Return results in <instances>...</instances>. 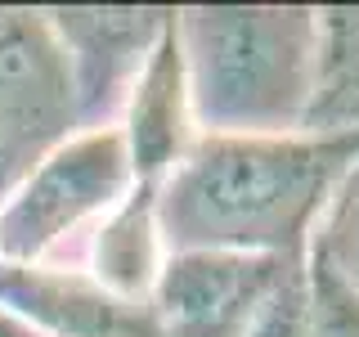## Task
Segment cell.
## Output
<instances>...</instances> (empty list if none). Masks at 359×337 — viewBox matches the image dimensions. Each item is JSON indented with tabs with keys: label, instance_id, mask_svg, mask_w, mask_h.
Returning a JSON list of instances; mask_svg holds the SVG:
<instances>
[{
	"label": "cell",
	"instance_id": "obj_15",
	"mask_svg": "<svg viewBox=\"0 0 359 337\" xmlns=\"http://www.w3.org/2000/svg\"><path fill=\"white\" fill-rule=\"evenodd\" d=\"M0 337H36V333H32L22 319H14V315H9L5 306H0Z\"/></svg>",
	"mask_w": 359,
	"mask_h": 337
},
{
	"label": "cell",
	"instance_id": "obj_13",
	"mask_svg": "<svg viewBox=\"0 0 359 337\" xmlns=\"http://www.w3.org/2000/svg\"><path fill=\"white\" fill-rule=\"evenodd\" d=\"M310 337H359V292L310 252Z\"/></svg>",
	"mask_w": 359,
	"mask_h": 337
},
{
	"label": "cell",
	"instance_id": "obj_8",
	"mask_svg": "<svg viewBox=\"0 0 359 337\" xmlns=\"http://www.w3.org/2000/svg\"><path fill=\"white\" fill-rule=\"evenodd\" d=\"M117 131L126 140L135 185H162L171 176V166L194 149L198 126H194V108H189L184 59H180V41H175V9L157 50L144 63V72L135 77L126 108L117 117Z\"/></svg>",
	"mask_w": 359,
	"mask_h": 337
},
{
	"label": "cell",
	"instance_id": "obj_11",
	"mask_svg": "<svg viewBox=\"0 0 359 337\" xmlns=\"http://www.w3.org/2000/svg\"><path fill=\"white\" fill-rule=\"evenodd\" d=\"M238 337H310V256L278 265Z\"/></svg>",
	"mask_w": 359,
	"mask_h": 337
},
{
	"label": "cell",
	"instance_id": "obj_6",
	"mask_svg": "<svg viewBox=\"0 0 359 337\" xmlns=\"http://www.w3.org/2000/svg\"><path fill=\"white\" fill-rule=\"evenodd\" d=\"M0 306L36 337H162L149 306L121 301L86 265L0 256Z\"/></svg>",
	"mask_w": 359,
	"mask_h": 337
},
{
	"label": "cell",
	"instance_id": "obj_14",
	"mask_svg": "<svg viewBox=\"0 0 359 337\" xmlns=\"http://www.w3.org/2000/svg\"><path fill=\"white\" fill-rule=\"evenodd\" d=\"M32 166H36V157H27L18 144H9L5 135H0V207L14 198V189L22 185V176H27Z\"/></svg>",
	"mask_w": 359,
	"mask_h": 337
},
{
	"label": "cell",
	"instance_id": "obj_9",
	"mask_svg": "<svg viewBox=\"0 0 359 337\" xmlns=\"http://www.w3.org/2000/svg\"><path fill=\"white\" fill-rule=\"evenodd\" d=\"M166 243L157 225V185H135L95 230L86 234V270L121 301L149 306L162 275Z\"/></svg>",
	"mask_w": 359,
	"mask_h": 337
},
{
	"label": "cell",
	"instance_id": "obj_2",
	"mask_svg": "<svg viewBox=\"0 0 359 337\" xmlns=\"http://www.w3.org/2000/svg\"><path fill=\"white\" fill-rule=\"evenodd\" d=\"M198 135L306 131L319 81V9L189 5L175 9Z\"/></svg>",
	"mask_w": 359,
	"mask_h": 337
},
{
	"label": "cell",
	"instance_id": "obj_5",
	"mask_svg": "<svg viewBox=\"0 0 359 337\" xmlns=\"http://www.w3.org/2000/svg\"><path fill=\"white\" fill-rule=\"evenodd\" d=\"M50 27L63 45L67 72L76 90V117L86 126H117L135 77L144 72L149 54L157 50L171 9H121V5H90V9H45Z\"/></svg>",
	"mask_w": 359,
	"mask_h": 337
},
{
	"label": "cell",
	"instance_id": "obj_7",
	"mask_svg": "<svg viewBox=\"0 0 359 337\" xmlns=\"http://www.w3.org/2000/svg\"><path fill=\"white\" fill-rule=\"evenodd\" d=\"M278 265V256L166 252L149 310L162 337H238Z\"/></svg>",
	"mask_w": 359,
	"mask_h": 337
},
{
	"label": "cell",
	"instance_id": "obj_3",
	"mask_svg": "<svg viewBox=\"0 0 359 337\" xmlns=\"http://www.w3.org/2000/svg\"><path fill=\"white\" fill-rule=\"evenodd\" d=\"M135 189L117 126H86L54 144L0 207L5 261H54L63 243L90 234Z\"/></svg>",
	"mask_w": 359,
	"mask_h": 337
},
{
	"label": "cell",
	"instance_id": "obj_12",
	"mask_svg": "<svg viewBox=\"0 0 359 337\" xmlns=\"http://www.w3.org/2000/svg\"><path fill=\"white\" fill-rule=\"evenodd\" d=\"M314 256L332 270L337 279H346L359 292V171L346 180V189L337 194L332 211L323 216L319 234H314Z\"/></svg>",
	"mask_w": 359,
	"mask_h": 337
},
{
	"label": "cell",
	"instance_id": "obj_10",
	"mask_svg": "<svg viewBox=\"0 0 359 337\" xmlns=\"http://www.w3.org/2000/svg\"><path fill=\"white\" fill-rule=\"evenodd\" d=\"M306 131H359V9H319V81Z\"/></svg>",
	"mask_w": 359,
	"mask_h": 337
},
{
	"label": "cell",
	"instance_id": "obj_4",
	"mask_svg": "<svg viewBox=\"0 0 359 337\" xmlns=\"http://www.w3.org/2000/svg\"><path fill=\"white\" fill-rule=\"evenodd\" d=\"M76 131V90L50 14L0 9V135L41 162Z\"/></svg>",
	"mask_w": 359,
	"mask_h": 337
},
{
	"label": "cell",
	"instance_id": "obj_1",
	"mask_svg": "<svg viewBox=\"0 0 359 337\" xmlns=\"http://www.w3.org/2000/svg\"><path fill=\"white\" fill-rule=\"evenodd\" d=\"M359 171V131L198 135L157 185L166 252L306 261L323 216Z\"/></svg>",
	"mask_w": 359,
	"mask_h": 337
}]
</instances>
